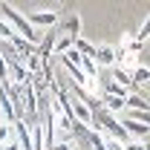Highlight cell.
<instances>
[{"mask_svg": "<svg viewBox=\"0 0 150 150\" xmlns=\"http://www.w3.org/2000/svg\"><path fill=\"white\" fill-rule=\"evenodd\" d=\"M0 18L6 20V23H9V26H12V29H15V32H18V35L23 38V40H29L32 46H38V43H40V32H35V29L29 26L26 15L15 12V9H12L9 3H0Z\"/></svg>", "mask_w": 150, "mask_h": 150, "instance_id": "1", "label": "cell"}, {"mask_svg": "<svg viewBox=\"0 0 150 150\" xmlns=\"http://www.w3.org/2000/svg\"><path fill=\"white\" fill-rule=\"evenodd\" d=\"M9 142H15V127L9 121H0V147H6Z\"/></svg>", "mask_w": 150, "mask_h": 150, "instance_id": "11", "label": "cell"}, {"mask_svg": "<svg viewBox=\"0 0 150 150\" xmlns=\"http://www.w3.org/2000/svg\"><path fill=\"white\" fill-rule=\"evenodd\" d=\"M124 150H150V142H127V144H124Z\"/></svg>", "mask_w": 150, "mask_h": 150, "instance_id": "14", "label": "cell"}, {"mask_svg": "<svg viewBox=\"0 0 150 150\" xmlns=\"http://www.w3.org/2000/svg\"><path fill=\"white\" fill-rule=\"evenodd\" d=\"M69 49H75V40H72L69 35H64V32H61V35L55 38V46H52V55H67Z\"/></svg>", "mask_w": 150, "mask_h": 150, "instance_id": "6", "label": "cell"}, {"mask_svg": "<svg viewBox=\"0 0 150 150\" xmlns=\"http://www.w3.org/2000/svg\"><path fill=\"white\" fill-rule=\"evenodd\" d=\"M124 104H127V112H139V110H150V104L147 101H144V98H142V95L136 93V90H133L130 95H127V101H124Z\"/></svg>", "mask_w": 150, "mask_h": 150, "instance_id": "7", "label": "cell"}, {"mask_svg": "<svg viewBox=\"0 0 150 150\" xmlns=\"http://www.w3.org/2000/svg\"><path fill=\"white\" fill-rule=\"evenodd\" d=\"M130 75H133V87H136V90L144 87V84H150V67H136Z\"/></svg>", "mask_w": 150, "mask_h": 150, "instance_id": "8", "label": "cell"}, {"mask_svg": "<svg viewBox=\"0 0 150 150\" xmlns=\"http://www.w3.org/2000/svg\"><path fill=\"white\" fill-rule=\"evenodd\" d=\"M95 64H98V69L101 67L112 69L118 64V49H112L110 43H95Z\"/></svg>", "mask_w": 150, "mask_h": 150, "instance_id": "3", "label": "cell"}, {"mask_svg": "<svg viewBox=\"0 0 150 150\" xmlns=\"http://www.w3.org/2000/svg\"><path fill=\"white\" fill-rule=\"evenodd\" d=\"M64 35H69L72 40H78V38H81V18H78V15H72V18L67 20V26H64Z\"/></svg>", "mask_w": 150, "mask_h": 150, "instance_id": "9", "label": "cell"}, {"mask_svg": "<svg viewBox=\"0 0 150 150\" xmlns=\"http://www.w3.org/2000/svg\"><path fill=\"white\" fill-rule=\"evenodd\" d=\"M133 40H136L139 46H144V43L150 40V15L142 20V26H139V32H136V38H133Z\"/></svg>", "mask_w": 150, "mask_h": 150, "instance_id": "10", "label": "cell"}, {"mask_svg": "<svg viewBox=\"0 0 150 150\" xmlns=\"http://www.w3.org/2000/svg\"><path fill=\"white\" fill-rule=\"evenodd\" d=\"M118 121H121V127L127 130V136H130L133 142H150V127L147 124H142V121H133L130 115H118Z\"/></svg>", "mask_w": 150, "mask_h": 150, "instance_id": "2", "label": "cell"}, {"mask_svg": "<svg viewBox=\"0 0 150 150\" xmlns=\"http://www.w3.org/2000/svg\"><path fill=\"white\" fill-rule=\"evenodd\" d=\"M110 78L115 81V84H121V87H127V90H136V87H133V75L127 72V69H121L118 64H115V67L110 69Z\"/></svg>", "mask_w": 150, "mask_h": 150, "instance_id": "5", "label": "cell"}, {"mask_svg": "<svg viewBox=\"0 0 150 150\" xmlns=\"http://www.w3.org/2000/svg\"><path fill=\"white\" fill-rule=\"evenodd\" d=\"M75 49H78L84 58H95V43L84 40V38H78V40H75Z\"/></svg>", "mask_w": 150, "mask_h": 150, "instance_id": "12", "label": "cell"}, {"mask_svg": "<svg viewBox=\"0 0 150 150\" xmlns=\"http://www.w3.org/2000/svg\"><path fill=\"white\" fill-rule=\"evenodd\" d=\"M49 150H75V144L72 142H58V144H52Z\"/></svg>", "mask_w": 150, "mask_h": 150, "instance_id": "15", "label": "cell"}, {"mask_svg": "<svg viewBox=\"0 0 150 150\" xmlns=\"http://www.w3.org/2000/svg\"><path fill=\"white\" fill-rule=\"evenodd\" d=\"M101 142H104V150H124V142H118L112 136H104L101 133Z\"/></svg>", "mask_w": 150, "mask_h": 150, "instance_id": "13", "label": "cell"}, {"mask_svg": "<svg viewBox=\"0 0 150 150\" xmlns=\"http://www.w3.org/2000/svg\"><path fill=\"white\" fill-rule=\"evenodd\" d=\"M26 20H29V26H32L35 32H38V29H52L55 20H58V12H55V9H49V12H29Z\"/></svg>", "mask_w": 150, "mask_h": 150, "instance_id": "4", "label": "cell"}, {"mask_svg": "<svg viewBox=\"0 0 150 150\" xmlns=\"http://www.w3.org/2000/svg\"><path fill=\"white\" fill-rule=\"evenodd\" d=\"M0 150H20V144H18V142H9L6 147H0Z\"/></svg>", "mask_w": 150, "mask_h": 150, "instance_id": "16", "label": "cell"}]
</instances>
